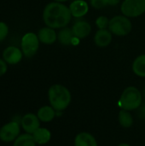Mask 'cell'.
Listing matches in <instances>:
<instances>
[{
    "mask_svg": "<svg viewBox=\"0 0 145 146\" xmlns=\"http://www.w3.org/2000/svg\"><path fill=\"white\" fill-rule=\"evenodd\" d=\"M72 15L69 7L62 3L51 2L44 9L43 20L45 25L53 29L66 27L70 22Z\"/></svg>",
    "mask_w": 145,
    "mask_h": 146,
    "instance_id": "obj_1",
    "label": "cell"
},
{
    "mask_svg": "<svg viewBox=\"0 0 145 146\" xmlns=\"http://www.w3.org/2000/svg\"><path fill=\"white\" fill-rule=\"evenodd\" d=\"M48 97L50 106L56 111L66 110L71 102V93L69 90L60 84H56L50 87Z\"/></svg>",
    "mask_w": 145,
    "mask_h": 146,
    "instance_id": "obj_2",
    "label": "cell"
},
{
    "mask_svg": "<svg viewBox=\"0 0 145 146\" xmlns=\"http://www.w3.org/2000/svg\"><path fill=\"white\" fill-rule=\"evenodd\" d=\"M142 104V94L135 86L126 87L120 98V105L123 110L131 111L137 110Z\"/></svg>",
    "mask_w": 145,
    "mask_h": 146,
    "instance_id": "obj_3",
    "label": "cell"
},
{
    "mask_svg": "<svg viewBox=\"0 0 145 146\" xmlns=\"http://www.w3.org/2000/svg\"><path fill=\"white\" fill-rule=\"evenodd\" d=\"M132 28V24L128 16L125 15H120L113 17L109 21V29L116 36H126L128 35Z\"/></svg>",
    "mask_w": 145,
    "mask_h": 146,
    "instance_id": "obj_4",
    "label": "cell"
},
{
    "mask_svg": "<svg viewBox=\"0 0 145 146\" xmlns=\"http://www.w3.org/2000/svg\"><path fill=\"white\" fill-rule=\"evenodd\" d=\"M123 15L135 18L145 13V0H124L121 7Z\"/></svg>",
    "mask_w": 145,
    "mask_h": 146,
    "instance_id": "obj_5",
    "label": "cell"
},
{
    "mask_svg": "<svg viewBox=\"0 0 145 146\" xmlns=\"http://www.w3.org/2000/svg\"><path fill=\"white\" fill-rule=\"evenodd\" d=\"M39 47V39L38 35L33 33H26L21 39V50L22 53L26 57L33 56Z\"/></svg>",
    "mask_w": 145,
    "mask_h": 146,
    "instance_id": "obj_6",
    "label": "cell"
},
{
    "mask_svg": "<svg viewBox=\"0 0 145 146\" xmlns=\"http://www.w3.org/2000/svg\"><path fill=\"white\" fill-rule=\"evenodd\" d=\"M20 125L16 121H10L0 128V139L3 142L15 141L20 135Z\"/></svg>",
    "mask_w": 145,
    "mask_h": 146,
    "instance_id": "obj_7",
    "label": "cell"
},
{
    "mask_svg": "<svg viewBox=\"0 0 145 146\" xmlns=\"http://www.w3.org/2000/svg\"><path fill=\"white\" fill-rule=\"evenodd\" d=\"M21 127L26 133L32 134L38 128L40 127V120L34 114H26L21 118Z\"/></svg>",
    "mask_w": 145,
    "mask_h": 146,
    "instance_id": "obj_8",
    "label": "cell"
},
{
    "mask_svg": "<svg viewBox=\"0 0 145 146\" xmlns=\"http://www.w3.org/2000/svg\"><path fill=\"white\" fill-rule=\"evenodd\" d=\"M71 29L73 36L79 39L86 38L91 32V27L90 23L84 20L76 21Z\"/></svg>",
    "mask_w": 145,
    "mask_h": 146,
    "instance_id": "obj_9",
    "label": "cell"
},
{
    "mask_svg": "<svg viewBox=\"0 0 145 146\" xmlns=\"http://www.w3.org/2000/svg\"><path fill=\"white\" fill-rule=\"evenodd\" d=\"M69 9L72 16L75 18H81L88 13L89 5L84 0H74L70 3Z\"/></svg>",
    "mask_w": 145,
    "mask_h": 146,
    "instance_id": "obj_10",
    "label": "cell"
},
{
    "mask_svg": "<svg viewBox=\"0 0 145 146\" xmlns=\"http://www.w3.org/2000/svg\"><path fill=\"white\" fill-rule=\"evenodd\" d=\"M22 51L15 47V46H9L7 47L3 52V60L9 64H16L21 62L22 58Z\"/></svg>",
    "mask_w": 145,
    "mask_h": 146,
    "instance_id": "obj_11",
    "label": "cell"
},
{
    "mask_svg": "<svg viewBox=\"0 0 145 146\" xmlns=\"http://www.w3.org/2000/svg\"><path fill=\"white\" fill-rule=\"evenodd\" d=\"M112 41V33L107 29H98L94 35V43L100 48L107 47Z\"/></svg>",
    "mask_w": 145,
    "mask_h": 146,
    "instance_id": "obj_12",
    "label": "cell"
},
{
    "mask_svg": "<svg viewBox=\"0 0 145 146\" xmlns=\"http://www.w3.org/2000/svg\"><path fill=\"white\" fill-rule=\"evenodd\" d=\"M38 39L41 43L45 44H51L57 39V34L55 30L51 27H43L38 31Z\"/></svg>",
    "mask_w": 145,
    "mask_h": 146,
    "instance_id": "obj_13",
    "label": "cell"
},
{
    "mask_svg": "<svg viewBox=\"0 0 145 146\" xmlns=\"http://www.w3.org/2000/svg\"><path fill=\"white\" fill-rule=\"evenodd\" d=\"M74 146H97V142L91 133L83 132L75 137Z\"/></svg>",
    "mask_w": 145,
    "mask_h": 146,
    "instance_id": "obj_14",
    "label": "cell"
},
{
    "mask_svg": "<svg viewBox=\"0 0 145 146\" xmlns=\"http://www.w3.org/2000/svg\"><path fill=\"white\" fill-rule=\"evenodd\" d=\"M32 135L36 144H38V145L47 144L50 140V138H51L50 132L47 128H44V127L38 128Z\"/></svg>",
    "mask_w": 145,
    "mask_h": 146,
    "instance_id": "obj_15",
    "label": "cell"
},
{
    "mask_svg": "<svg viewBox=\"0 0 145 146\" xmlns=\"http://www.w3.org/2000/svg\"><path fill=\"white\" fill-rule=\"evenodd\" d=\"M37 116L43 122H50L56 116V110L51 106H43L37 113Z\"/></svg>",
    "mask_w": 145,
    "mask_h": 146,
    "instance_id": "obj_16",
    "label": "cell"
},
{
    "mask_svg": "<svg viewBox=\"0 0 145 146\" xmlns=\"http://www.w3.org/2000/svg\"><path fill=\"white\" fill-rule=\"evenodd\" d=\"M133 73L142 78H145V54L140 55L135 58L132 62Z\"/></svg>",
    "mask_w": 145,
    "mask_h": 146,
    "instance_id": "obj_17",
    "label": "cell"
},
{
    "mask_svg": "<svg viewBox=\"0 0 145 146\" xmlns=\"http://www.w3.org/2000/svg\"><path fill=\"white\" fill-rule=\"evenodd\" d=\"M74 36L73 34L72 29L68 27H63L61 29V31L57 34V39L60 42V44L63 45H70L72 44V41L73 39Z\"/></svg>",
    "mask_w": 145,
    "mask_h": 146,
    "instance_id": "obj_18",
    "label": "cell"
},
{
    "mask_svg": "<svg viewBox=\"0 0 145 146\" xmlns=\"http://www.w3.org/2000/svg\"><path fill=\"white\" fill-rule=\"evenodd\" d=\"M13 146H36V142L30 133H24L18 136L14 141Z\"/></svg>",
    "mask_w": 145,
    "mask_h": 146,
    "instance_id": "obj_19",
    "label": "cell"
},
{
    "mask_svg": "<svg viewBox=\"0 0 145 146\" xmlns=\"http://www.w3.org/2000/svg\"><path fill=\"white\" fill-rule=\"evenodd\" d=\"M119 122L121 127L125 128L131 127L133 124V118L128 110H121L119 113Z\"/></svg>",
    "mask_w": 145,
    "mask_h": 146,
    "instance_id": "obj_20",
    "label": "cell"
},
{
    "mask_svg": "<svg viewBox=\"0 0 145 146\" xmlns=\"http://www.w3.org/2000/svg\"><path fill=\"white\" fill-rule=\"evenodd\" d=\"M109 19L104 15H101L97 18L96 20V25L98 27V29H106L109 27Z\"/></svg>",
    "mask_w": 145,
    "mask_h": 146,
    "instance_id": "obj_21",
    "label": "cell"
},
{
    "mask_svg": "<svg viewBox=\"0 0 145 146\" xmlns=\"http://www.w3.org/2000/svg\"><path fill=\"white\" fill-rule=\"evenodd\" d=\"M91 6L97 9H101L109 5V0H90Z\"/></svg>",
    "mask_w": 145,
    "mask_h": 146,
    "instance_id": "obj_22",
    "label": "cell"
},
{
    "mask_svg": "<svg viewBox=\"0 0 145 146\" xmlns=\"http://www.w3.org/2000/svg\"><path fill=\"white\" fill-rule=\"evenodd\" d=\"M9 28L4 22H0V41L3 40L8 35Z\"/></svg>",
    "mask_w": 145,
    "mask_h": 146,
    "instance_id": "obj_23",
    "label": "cell"
},
{
    "mask_svg": "<svg viewBox=\"0 0 145 146\" xmlns=\"http://www.w3.org/2000/svg\"><path fill=\"white\" fill-rule=\"evenodd\" d=\"M7 71V64L4 60L0 59V76L3 75Z\"/></svg>",
    "mask_w": 145,
    "mask_h": 146,
    "instance_id": "obj_24",
    "label": "cell"
},
{
    "mask_svg": "<svg viewBox=\"0 0 145 146\" xmlns=\"http://www.w3.org/2000/svg\"><path fill=\"white\" fill-rule=\"evenodd\" d=\"M121 0H109V5L110 6H115L120 3Z\"/></svg>",
    "mask_w": 145,
    "mask_h": 146,
    "instance_id": "obj_25",
    "label": "cell"
},
{
    "mask_svg": "<svg viewBox=\"0 0 145 146\" xmlns=\"http://www.w3.org/2000/svg\"><path fill=\"white\" fill-rule=\"evenodd\" d=\"M55 2H58V3H64V2H67L68 0H54Z\"/></svg>",
    "mask_w": 145,
    "mask_h": 146,
    "instance_id": "obj_26",
    "label": "cell"
},
{
    "mask_svg": "<svg viewBox=\"0 0 145 146\" xmlns=\"http://www.w3.org/2000/svg\"><path fill=\"white\" fill-rule=\"evenodd\" d=\"M118 146H130L128 144H121V145H119Z\"/></svg>",
    "mask_w": 145,
    "mask_h": 146,
    "instance_id": "obj_27",
    "label": "cell"
}]
</instances>
